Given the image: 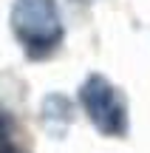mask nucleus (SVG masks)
Returning <instances> with one entry per match:
<instances>
[{
    "label": "nucleus",
    "instance_id": "7ed1b4c3",
    "mask_svg": "<svg viewBox=\"0 0 150 153\" xmlns=\"http://www.w3.org/2000/svg\"><path fill=\"white\" fill-rule=\"evenodd\" d=\"M74 122V105L65 94H48L43 99V125L51 136H65L68 125Z\"/></svg>",
    "mask_w": 150,
    "mask_h": 153
},
{
    "label": "nucleus",
    "instance_id": "20e7f679",
    "mask_svg": "<svg viewBox=\"0 0 150 153\" xmlns=\"http://www.w3.org/2000/svg\"><path fill=\"white\" fill-rule=\"evenodd\" d=\"M0 153H20V150L11 148V145H0Z\"/></svg>",
    "mask_w": 150,
    "mask_h": 153
},
{
    "label": "nucleus",
    "instance_id": "f03ea898",
    "mask_svg": "<svg viewBox=\"0 0 150 153\" xmlns=\"http://www.w3.org/2000/svg\"><path fill=\"white\" fill-rule=\"evenodd\" d=\"M79 105H82L85 116L91 119V125L102 136H116L119 139V136L128 133V128H130L128 102H125L119 88L108 76L91 74L79 85Z\"/></svg>",
    "mask_w": 150,
    "mask_h": 153
},
{
    "label": "nucleus",
    "instance_id": "f257e3e1",
    "mask_svg": "<svg viewBox=\"0 0 150 153\" xmlns=\"http://www.w3.org/2000/svg\"><path fill=\"white\" fill-rule=\"evenodd\" d=\"M9 26L28 60H45L60 48L65 37L57 0H14L9 11Z\"/></svg>",
    "mask_w": 150,
    "mask_h": 153
}]
</instances>
